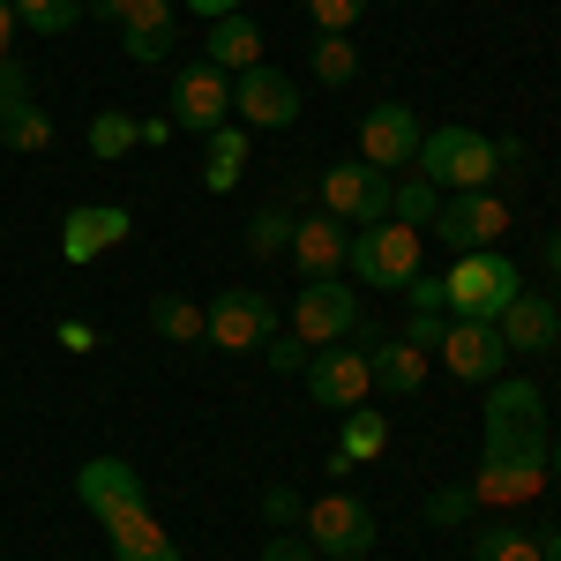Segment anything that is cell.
Wrapping results in <instances>:
<instances>
[{
  "mask_svg": "<svg viewBox=\"0 0 561 561\" xmlns=\"http://www.w3.org/2000/svg\"><path fill=\"white\" fill-rule=\"evenodd\" d=\"M547 449H554V427H547L539 382H517V375L486 382L472 510H524V502H539V486H547Z\"/></svg>",
  "mask_w": 561,
  "mask_h": 561,
  "instance_id": "cell-1",
  "label": "cell"
},
{
  "mask_svg": "<svg viewBox=\"0 0 561 561\" xmlns=\"http://www.w3.org/2000/svg\"><path fill=\"white\" fill-rule=\"evenodd\" d=\"M524 293V270L502 248H479V255H457V270L442 277V307L457 322H494L502 307Z\"/></svg>",
  "mask_w": 561,
  "mask_h": 561,
  "instance_id": "cell-2",
  "label": "cell"
},
{
  "mask_svg": "<svg viewBox=\"0 0 561 561\" xmlns=\"http://www.w3.org/2000/svg\"><path fill=\"white\" fill-rule=\"evenodd\" d=\"M420 173H427L442 195H472V187H494V180H502L494 135H479V128H427V135H420Z\"/></svg>",
  "mask_w": 561,
  "mask_h": 561,
  "instance_id": "cell-3",
  "label": "cell"
},
{
  "mask_svg": "<svg viewBox=\"0 0 561 561\" xmlns=\"http://www.w3.org/2000/svg\"><path fill=\"white\" fill-rule=\"evenodd\" d=\"M345 270L359 277V285H375V293H404V285L420 277V232H412V225H397V217L359 225V232H352Z\"/></svg>",
  "mask_w": 561,
  "mask_h": 561,
  "instance_id": "cell-4",
  "label": "cell"
},
{
  "mask_svg": "<svg viewBox=\"0 0 561 561\" xmlns=\"http://www.w3.org/2000/svg\"><path fill=\"white\" fill-rule=\"evenodd\" d=\"M307 547L330 561H359L375 554V510L359 502V494H322V502H307Z\"/></svg>",
  "mask_w": 561,
  "mask_h": 561,
  "instance_id": "cell-5",
  "label": "cell"
},
{
  "mask_svg": "<svg viewBox=\"0 0 561 561\" xmlns=\"http://www.w3.org/2000/svg\"><path fill=\"white\" fill-rule=\"evenodd\" d=\"M352 330H359V293H352L345 277H322V285H300V300H293V337L307 352L322 345H345Z\"/></svg>",
  "mask_w": 561,
  "mask_h": 561,
  "instance_id": "cell-6",
  "label": "cell"
},
{
  "mask_svg": "<svg viewBox=\"0 0 561 561\" xmlns=\"http://www.w3.org/2000/svg\"><path fill=\"white\" fill-rule=\"evenodd\" d=\"M180 135H217L232 121V76L210 68V60H187L173 76V113H165Z\"/></svg>",
  "mask_w": 561,
  "mask_h": 561,
  "instance_id": "cell-7",
  "label": "cell"
},
{
  "mask_svg": "<svg viewBox=\"0 0 561 561\" xmlns=\"http://www.w3.org/2000/svg\"><path fill=\"white\" fill-rule=\"evenodd\" d=\"M427 232H442L457 255H479V248H494V240L510 232V203H502L494 187H472V195H442V210H434Z\"/></svg>",
  "mask_w": 561,
  "mask_h": 561,
  "instance_id": "cell-8",
  "label": "cell"
},
{
  "mask_svg": "<svg viewBox=\"0 0 561 561\" xmlns=\"http://www.w3.org/2000/svg\"><path fill=\"white\" fill-rule=\"evenodd\" d=\"M203 314H210L203 345H217V352H262L270 337H277V307L262 300V293H240V285H232V293H217Z\"/></svg>",
  "mask_w": 561,
  "mask_h": 561,
  "instance_id": "cell-9",
  "label": "cell"
},
{
  "mask_svg": "<svg viewBox=\"0 0 561 561\" xmlns=\"http://www.w3.org/2000/svg\"><path fill=\"white\" fill-rule=\"evenodd\" d=\"M389 187H397V180H389L382 165L352 158V165H330V173H322V210L345 217V225H382L389 217Z\"/></svg>",
  "mask_w": 561,
  "mask_h": 561,
  "instance_id": "cell-10",
  "label": "cell"
},
{
  "mask_svg": "<svg viewBox=\"0 0 561 561\" xmlns=\"http://www.w3.org/2000/svg\"><path fill=\"white\" fill-rule=\"evenodd\" d=\"M307 389H314V404H330V412H359V404L375 397V367H367L359 345H322L307 359Z\"/></svg>",
  "mask_w": 561,
  "mask_h": 561,
  "instance_id": "cell-11",
  "label": "cell"
},
{
  "mask_svg": "<svg viewBox=\"0 0 561 561\" xmlns=\"http://www.w3.org/2000/svg\"><path fill=\"white\" fill-rule=\"evenodd\" d=\"M442 367H449V375H457V382H502V367H510V345H502V330H494V322H457V314H449V330H442Z\"/></svg>",
  "mask_w": 561,
  "mask_h": 561,
  "instance_id": "cell-12",
  "label": "cell"
},
{
  "mask_svg": "<svg viewBox=\"0 0 561 561\" xmlns=\"http://www.w3.org/2000/svg\"><path fill=\"white\" fill-rule=\"evenodd\" d=\"M293 270H300V285H322V277H345V255H352V225L330 210L314 217H293Z\"/></svg>",
  "mask_w": 561,
  "mask_h": 561,
  "instance_id": "cell-13",
  "label": "cell"
},
{
  "mask_svg": "<svg viewBox=\"0 0 561 561\" xmlns=\"http://www.w3.org/2000/svg\"><path fill=\"white\" fill-rule=\"evenodd\" d=\"M232 113H240V128H293L300 83L277 76V68H248V76H232Z\"/></svg>",
  "mask_w": 561,
  "mask_h": 561,
  "instance_id": "cell-14",
  "label": "cell"
},
{
  "mask_svg": "<svg viewBox=\"0 0 561 561\" xmlns=\"http://www.w3.org/2000/svg\"><path fill=\"white\" fill-rule=\"evenodd\" d=\"M359 158L367 165H420V113L412 105H367V121H359Z\"/></svg>",
  "mask_w": 561,
  "mask_h": 561,
  "instance_id": "cell-15",
  "label": "cell"
},
{
  "mask_svg": "<svg viewBox=\"0 0 561 561\" xmlns=\"http://www.w3.org/2000/svg\"><path fill=\"white\" fill-rule=\"evenodd\" d=\"M128 225H135V217L121 210V203H83V210H68V217H60V262H76V270L98 262L105 248L128 240Z\"/></svg>",
  "mask_w": 561,
  "mask_h": 561,
  "instance_id": "cell-16",
  "label": "cell"
},
{
  "mask_svg": "<svg viewBox=\"0 0 561 561\" xmlns=\"http://www.w3.org/2000/svg\"><path fill=\"white\" fill-rule=\"evenodd\" d=\"M494 330H502V345H510V359H539V352H554L561 345V314H554V300H539L531 285H524L517 300L494 314Z\"/></svg>",
  "mask_w": 561,
  "mask_h": 561,
  "instance_id": "cell-17",
  "label": "cell"
},
{
  "mask_svg": "<svg viewBox=\"0 0 561 561\" xmlns=\"http://www.w3.org/2000/svg\"><path fill=\"white\" fill-rule=\"evenodd\" d=\"M76 502H83L90 517L135 510V502H142V472H135V465H121V457H90L83 472H76Z\"/></svg>",
  "mask_w": 561,
  "mask_h": 561,
  "instance_id": "cell-18",
  "label": "cell"
},
{
  "mask_svg": "<svg viewBox=\"0 0 561 561\" xmlns=\"http://www.w3.org/2000/svg\"><path fill=\"white\" fill-rule=\"evenodd\" d=\"M173 15H180V0H135V8H128L121 45H128L135 68H150V60H165V53H173Z\"/></svg>",
  "mask_w": 561,
  "mask_h": 561,
  "instance_id": "cell-19",
  "label": "cell"
},
{
  "mask_svg": "<svg viewBox=\"0 0 561 561\" xmlns=\"http://www.w3.org/2000/svg\"><path fill=\"white\" fill-rule=\"evenodd\" d=\"M203 60H210V68H225V76H248V68H262V31H255V15H248V8H240V15H217L210 38H203Z\"/></svg>",
  "mask_w": 561,
  "mask_h": 561,
  "instance_id": "cell-20",
  "label": "cell"
},
{
  "mask_svg": "<svg viewBox=\"0 0 561 561\" xmlns=\"http://www.w3.org/2000/svg\"><path fill=\"white\" fill-rule=\"evenodd\" d=\"M367 367H375V389H382V397H420V382H427V352L404 345V337L367 345Z\"/></svg>",
  "mask_w": 561,
  "mask_h": 561,
  "instance_id": "cell-21",
  "label": "cell"
},
{
  "mask_svg": "<svg viewBox=\"0 0 561 561\" xmlns=\"http://www.w3.org/2000/svg\"><path fill=\"white\" fill-rule=\"evenodd\" d=\"M98 524H105V547H113V561L158 554V547H165V524L150 517V502H135V510H113V517H98Z\"/></svg>",
  "mask_w": 561,
  "mask_h": 561,
  "instance_id": "cell-22",
  "label": "cell"
},
{
  "mask_svg": "<svg viewBox=\"0 0 561 561\" xmlns=\"http://www.w3.org/2000/svg\"><path fill=\"white\" fill-rule=\"evenodd\" d=\"M203 142H210L203 187H210V195H232V187H240V173H248V128H240V121H225V128L203 135Z\"/></svg>",
  "mask_w": 561,
  "mask_h": 561,
  "instance_id": "cell-23",
  "label": "cell"
},
{
  "mask_svg": "<svg viewBox=\"0 0 561 561\" xmlns=\"http://www.w3.org/2000/svg\"><path fill=\"white\" fill-rule=\"evenodd\" d=\"M150 330H158L165 345H203L210 314H203L195 300H180V293H158V300H150Z\"/></svg>",
  "mask_w": 561,
  "mask_h": 561,
  "instance_id": "cell-24",
  "label": "cell"
},
{
  "mask_svg": "<svg viewBox=\"0 0 561 561\" xmlns=\"http://www.w3.org/2000/svg\"><path fill=\"white\" fill-rule=\"evenodd\" d=\"M389 449V420L375 412V404H359V412H345V434H337V457L345 465H367V457H382Z\"/></svg>",
  "mask_w": 561,
  "mask_h": 561,
  "instance_id": "cell-25",
  "label": "cell"
},
{
  "mask_svg": "<svg viewBox=\"0 0 561 561\" xmlns=\"http://www.w3.org/2000/svg\"><path fill=\"white\" fill-rule=\"evenodd\" d=\"M359 76V45L345 31H314V83L322 90H345Z\"/></svg>",
  "mask_w": 561,
  "mask_h": 561,
  "instance_id": "cell-26",
  "label": "cell"
},
{
  "mask_svg": "<svg viewBox=\"0 0 561 561\" xmlns=\"http://www.w3.org/2000/svg\"><path fill=\"white\" fill-rule=\"evenodd\" d=\"M434 210H442V187H434L427 173H412V180H397V187H389V217H397V225H412V232H420V225H434Z\"/></svg>",
  "mask_w": 561,
  "mask_h": 561,
  "instance_id": "cell-27",
  "label": "cell"
},
{
  "mask_svg": "<svg viewBox=\"0 0 561 561\" xmlns=\"http://www.w3.org/2000/svg\"><path fill=\"white\" fill-rule=\"evenodd\" d=\"M15 23L38 31V38H68L83 23V0H15Z\"/></svg>",
  "mask_w": 561,
  "mask_h": 561,
  "instance_id": "cell-28",
  "label": "cell"
},
{
  "mask_svg": "<svg viewBox=\"0 0 561 561\" xmlns=\"http://www.w3.org/2000/svg\"><path fill=\"white\" fill-rule=\"evenodd\" d=\"M135 142H142V121H128V113H98V121H90V158H98V165L128 158Z\"/></svg>",
  "mask_w": 561,
  "mask_h": 561,
  "instance_id": "cell-29",
  "label": "cell"
},
{
  "mask_svg": "<svg viewBox=\"0 0 561 561\" xmlns=\"http://www.w3.org/2000/svg\"><path fill=\"white\" fill-rule=\"evenodd\" d=\"M0 142L23 150V158H38L45 142H53V113H45V105H15V113L0 121Z\"/></svg>",
  "mask_w": 561,
  "mask_h": 561,
  "instance_id": "cell-30",
  "label": "cell"
},
{
  "mask_svg": "<svg viewBox=\"0 0 561 561\" xmlns=\"http://www.w3.org/2000/svg\"><path fill=\"white\" fill-rule=\"evenodd\" d=\"M472 561H539V539L517 531V524H486L479 547H472Z\"/></svg>",
  "mask_w": 561,
  "mask_h": 561,
  "instance_id": "cell-31",
  "label": "cell"
},
{
  "mask_svg": "<svg viewBox=\"0 0 561 561\" xmlns=\"http://www.w3.org/2000/svg\"><path fill=\"white\" fill-rule=\"evenodd\" d=\"M293 248V210H255L248 225V255H285Z\"/></svg>",
  "mask_w": 561,
  "mask_h": 561,
  "instance_id": "cell-32",
  "label": "cell"
},
{
  "mask_svg": "<svg viewBox=\"0 0 561 561\" xmlns=\"http://www.w3.org/2000/svg\"><path fill=\"white\" fill-rule=\"evenodd\" d=\"M359 15H367V0H307V23H314V31H345L352 38Z\"/></svg>",
  "mask_w": 561,
  "mask_h": 561,
  "instance_id": "cell-33",
  "label": "cell"
},
{
  "mask_svg": "<svg viewBox=\"0 0 561 561\" xmlns=\"http://www.w3.org/2000/svg\"><path fill=\"white\" fill-rule=\"evenodd\" d=\"M465 517H472V486H442L420 510V524H465Z\"/></svg>",
  "mask_w": 561,
  "mask_h": 561,
  "instance_id": "cell-34",
  "label": "cell"
},
{
  "mask_svg": "<svg viewBox=\"0 0 561 561\" xmlns=\"http://www.w3.org/2000/svg\"><path fill=\"white\" fill-rule=\"evenodd\" d=\"M15 105H31V68H23L15 53H0V121H8Z\"/></svg>",
  "mask_w": 561,
  "mask_h": 561,
  "instance_id": "cell-35",
  "label": "cell"
},
{
  "mask_svg": "<svg viewBox=\"0 0 561 561\" xmlns=\"http://www.w3.org/2000/svg\"><path fill=\"white\" fill-rule=\"evenodd\" d=\"M262 561H322V554L307 547V531H270L262 539Z\"/></svg>",
  "mask_w": 561,
  "mask_h": 561,
  "instance_id": "cell-36",
  "label": "cell"
},
{
  "mask_svg": "<svg viewBox=\"0 0 561 561\" xmlns=\"http://www.w3.org/2000/svg\"><path fill=\"white\" fill-rule=\"evenodd\" d=\"M404 300H412V314H449V307H442V277H427V270L404 285Z\"/></svg>",
  "mask_w": 561,
  "mask_h": 561,
  "instance_id": "cell-37",
  "label": "cell"
},
{
  "mask_svg": "<svg viewBox=\"0 0 561 561\" xmlns=\"http://www.w3.org/2000/svg\"><path fill=\"white\" fill-rule=\"evenodd\" d=\"M262 359H270V367H277V375H293V367H307V359H314V352H307L300 337H270V345H262Z\"/></svg>",
  "mask_w": 561,
  "mask_h": 561,
  "instance_id": "cell-38",
  "label": "cell"
},
{
  "mask_svg": "<svg viewBox=\"0 0 561 561\" xmlns=\"http://www.w3.org/2000/svg\"><path fill=\"white\" fill-rule=\"evenodd\" d=\"M262 517H270V524H293V517H307V510H300V494H293V486H270V494H262Z\"/></svg>",
  "mask_w": 561,
  "mask_h": 561,
  "instance_id": "cell-39",
  "label": "cell"
},
{
  "mask_svg": "<svg viewBox=\"0 0 561 561\" xmlns=\"http://www.w3.org/2000/svg\"><path fill=\"white\" fill-rule=\"evenodd\" d=\"M442 330H449V314H412V330H404V345L434 352V345H442Z\"/></svg>",
  "mask_w": 561,
  "mask_h": 561,
  "instance_id": "cell-40",
  "label": "cell"
},
{
  "mask_svg": "<svg viewBox=\"0 0 561 561\" xmlns=\"http://www.w3.org/2000/svg\"><path fill=\"white\" fill-rule=\"evenodd\" d=\"M135 0H83V15H98V23H128Z\"/></svg>",
  "mask_w": 561,
  "mask_h": 561,
  "instance_id": "cell-41",
  "label": "cell"
},
{
  "mask_svg": "<svg viewBox=\"0 0 561 561\" xmlns=\"http://www.w3.org/2000/svg\"><path fill=\"white\" fill-rule=\"evenodd\" d=\"M180 8H195L203 23H217V15H240V0H180Z\"/></svg>",
  "mask_w": 561,
  "mask_h": 561,
  "instance_id": "cell-42",
  "label": "cell"
},
{
  "mask_svg": "<svg viewBox=\"0 0 561 561\" xmlns=\"http://www.w3.org/2000/svg\"><path fill=\"white\" fill-rule=\"evenodd\" d=\"M60 345H68V352H90V322H60Z\"/></svg>",
  "mask_w": 561,
  "mask_h": 561,
  "instance_id": "cell-43",
  "label": "cell"
},
{
  "mask_svg": "<svg viewBox=\"0 0 561 561\" xmlns=\"http://www.w3.org/2000/svg\"><path fill=\"white\" fill-rule=\"evenodd\" d=\"M539 561H561V524H539Z\"/></svg>",
  "mask_w": 561,
  "mask_h": 561,
  "instance_id": "cell-44",
  "label": "cell"
},
{
  "mask_svg": "<svg viewBox=\"0 0 561 561\" xmlns=\"http://www.w3.org/2000/svg\"><path fill=\"white\" fill-rule=\"evenodd\" d=\"M15 31H23V23H15V0H0V53L15 45Z\"/></svg>",
  "mask_w": 561,
  "mask_h": 561,
  "instance_id": "cell-45",
  "label": "cell"
},
{
  "mask_svg": "<svg viewBox=\"0 0 561 561\" xmlns=\"http://www.w3.org/2000/svg\"><path fill=\"white\" fill-rule=\"evenodd\" d=\"M128 561H180V547H173V539H165L158 554H128Z\"/></svg>",
  "mask_w": 561,
  "mask_h": 561,
  "instance_id": "cell-46",
  "label": "cell"
},
{
  "mask_svg": "<svg viewBox=\"0 0 561 561\" xmlns=\"http://www.w3.org/2000/svg\"><path fill=\"white\" fill-rule=\"evenodd\" d=\"M547 270H554V277H561V232H554V240H547Z\"/></svg>",
  "mask_w": 561,
  "mask_h": 561,
  "instance_id": "cell-47",
  "label": "cell"
},
{
  "mask_svg": "<svg viewBox=\"0 0 561 561\" xmlns=\"http://www.w3.org/2000/svg\"><path fill=\"white\" fill-rule=\"evenodd\" d=\"M547 479H561V434H554V449H547Z\"/></svg>",
  "mask_w": 561,
  "mask_h": 561,
  "instance_id": "cell-48",
  "label": "cell"
},
{
  "mask_svg": "<svg viewBox=\"0 0 561 561\" xmlns=\"http://www.w3.org/2000/svg\"><path fill=\"white\" fill-rule=\"evenodd\" d=\"M554 314H561V300H554Z\"/></svg>",
  "mask_w": 561,
  "mask_h": 561,
  "instance_id": "cell-49",
  "label": "cell"
}]
</instances>
